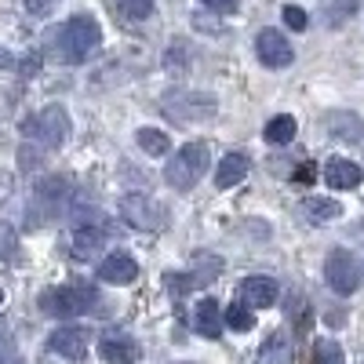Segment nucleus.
Listing matches in <instances>:
<instances>
[{
  "label": "nucleus",
  "mask_w": 364,
  "mask_h": 364,
  "mask_svg": "<svg viewBox=\"0 0 364 364\" xmlns=\"http://www.w3.org/2000/svg\"><path fill=\"white\" fill-rule=\"evenodd\" d=\"M99 44H102V26L91 15H73L63 29H58V58L70 66L87 63V58L99 51Z\"/></svg>",
  "instance_id": "1"
},
{
  "label": "nucleus",
  "mask_w": 364,
  "mask_h": 364,
  "mask_svg": "<svg viewBox=\"0 0 364 364\" xmlns=\"http://www.w3.org/2000/svg\"><path fill=\"white\" fill-rule=\"evenodd\" d=\"M22 139L41 149H58L70 139V113L63 106H44L22 124Z\"/></svg>",
  "instance_id": "2"
},
{
  "label": "nucleus",
  "mask_w": 364,
  "mask_h": 364,
  "mask_svg": "<svg viewBox=\"0 0 364 364\" xmlns=\"http://www.w3.org/2000/svg\"><path fill=\"white\" fill-rule=\"evenodd\" d=\"M95 302H99V291L91 284H80V281L77 284H58V288L41 295V306L51 317H80L87 310H95Z\"/></svg>",
  "instance_id": "3"
},
{
  "label": "nucleus",
  "mask_w": 364,
  "mask_h": 364,
  "mask_svg": "<svg viewBox=\"0 0 364 364\" xmlns=\"http://www.w3.org/2000/svg\"><path fill=\"white\" fill-rule=\"evenodd\" d=\"M208 146L204 142H186L178 149V154L168 161V168H164V178H168V186H175V190H193L197 182L204 178V171H208Z\"/></svg>",
  "instance_id": "4"
},
{
  "label": "nucleus",
  "mask_w": 364,
  "mask_h": 364,
  "mask_svg": "<svg viewBox=\"0 0 364 364\" xmlns=\"http://www.w3.org/2000/svg\"><path fill=\"white\" fill-rule=\"evenodd\" d=\"M324 281L331 291H339V295H353L360 284H364V262L346 252V248H336L328 259H324Z\"/></svg>",
  "instance_id": "5"
},
{
  "label": "nucleus",
  "mask_w": 364,
  "mask_h": 364,
  "mask_svg": "<svg viewBox=\"0 0 364 364\" xmlns=\"http://www.w3.org/2000/svg\"><path fill=\"white\" fill-rule=\"evenodd\" d=\"M255 51H259V63L269 70H284L295 63V48L281 37V29H262L255 41Z\"/></svg>",
  "instance_id": "6"
},
{
  "label": "nucleus",
  "mask_w": 364,
  "mask_h": 364,
  "mask_svg": "<svg viewBox=\"0 0 364 364\" xmlns=\"http://www.w3.org/2000/svg\"><path fill=\"white\" fill-rule=\"evenodd\" d=\"M99 357H102L106 364H139V360H142V346H139L132 336H120V331H113V336H102Z\"/></svg>",
  "instance_id": "7"
},
{
  "label": "nucleus",
  "mask_w": 364,
  "mask_h": 364,
  "mask_svg": "<svg viewBox=\"0 0 364 364\" xmlns=\"http://www.w3.org/2000/svg\"><path fill=\"white\" fill-rule=\"evenodd\" d=\"M99 281L102 284H132L135 277H139V262L128 255V252H113V255H106L102 262H99Z\"/></svg>",
  "instance_id": "8"
},
{
  "label": "nucleus",
  "mask_w": 364,
  "mask_h": 364,
  "mask_svg": "<svg viewBox=\"0 0 364 364\" xmlns=\"http://www.w3.org/2000/svg\"><path fill=\"white\" fill-rule=\"evenodd\" d=\"M277 295H281V284L273 281V277H245V281H240V302L252 306V310L273 306Z\"/></svg>",
  "instance_id": "9"
},
{
  "label": "nucleus",
  "mask_w": 364,
  "mask_h": 364,
  "mask_svg": "<svg viewBox=\"0 0 364 364\" xmlns=\"http://www.w3.org/2000/svg\"><path fill=\"white\" fill-rule=\"evenodd\" d=\"M120 211H124V219L139 230H161V223H164V211L149 197H124Z\"/></svg>",
  "instance_id": "10"
},
{
  "label": "nucleus",
  "mask_w": 364,
  "mask_h": 364,
  "mask_svg": "<svg viewBox=\"0 0 364 364\" xmlns=\"http://www.w3.org/2000/svg\"><path fill=\"white\" fill-rule=\"evenodd\" d=\"M113 240V230L109 223H95V226H80L73 233V255L77 259H91V255H99L106 245Z\"/></svg>",
  "instance_id": "11"
},
{
  "label": "nucleus",
  "mask_w": 364,
  "mask_h": 364,
  "mask_svg": "<svg viewBox=\"0 0 364 364\" xmlns=\"http://www.w3.org/2000/svg\"><path fill=\"white\" fill-rule=\"evenodd\" d=\"M48 346H51V353L66 357V360H80L87 353V331L84 328H58V331H51Z\"/></svg>",
  "instance_id": "12"
},
{
  "label": "nucleus",
  "mask_w": 364,
  "mask_h": 364,
  "mask_svg": "<svg viewBox=\"0 0 364 364\" xmlns=\"http://www.w3.org/2000/svg\"><path fill=\"white\" fill-rule=\"evenodd\" d=\"M324 178H328L331 190H353V186H360L364 171H360V164H353L346 157H331L324 164Z\"/></svg>",
  "instance_id": "13"
},
{
  "label": "nucleus",
  "mask_w": 364,
  "mask_h": 364,
  "mask_svg": "<svg viewBox=\"0 0 364 364\" xmlns=\"http://www.w3.org/2000/svg\"><path fill=\"white\" fill-rule=\"evenodd\" d=\"M299 215H302V223H310V226H324V223L343 215V204L331 200V197H306L299 204Z\"/></svg>",
  "instance_id": "14"
},
{
  "label": "nucleus",
  "mask_w": 364,
  "mask_h": 364,
  "mask_svg": "<svg viewBox=\"0 0 364 364\" xmlns=\"http://www.w3.org/2000/svg\"><path fill=\"white\" fill-rule=\"evenodd\" d=\"M70 193H73V182L70 178H63V175H51V178H41L37 182V190H33V197H37V204H44V208H63L66 200H70Z\"/></svg>",
  "instance_id": "15"
},
{
  "label": "nucleus",
  "mask_w": 364,
  "mask_h": 364,
  "mask_svg": "<svg viewBox=\"0 0 364 364\" xmlns=\"http://www.w3.org/2000/svg\"><path fill=\"white\" fill-rule=\"evenodd\" d=\"M223 324H226V317H223V306L215 299H200V306H197V314H193V328L200 331L204 339H219L223 336Z\"/></svg>",
  "instance_id": "16"
},
{
  "label": "nucleus",
  "mask_w": 364,
  "mask_h": 364,
  "mask_svg": "<svg viewBox=\"0 0 364 364\" xmlns=\"http://www.w3.org/2000/svg\"><path fill=\"white\" fill-rule=\"evenodd\" d=\"M245 175H248V157H245V154H226L223 164L215 168V186H219V190H230V186H237Z\"/></svg>",
  "instance_id": "17"
},
{
  "label": "nucleus",
  "mask_w": 364,
  "mask_h": 364,
  "mask_svg": "<svg viewBox=\"0 0 364 364\" xmlns=\"http://www.w3.org/2000/svg\"><path fill=\"white\" fill-rule=\"evenodd\" d=\"M255 364H291V343H288L284 331H273V336L259 346Z\"/></svg>",
  "instance_id": "18"
},
{
  "label": "nucleus",
  "mask_w": 364,
  "mask_h": 364,
  "mask_svg": "<svg viewBox=\"0 0 364 364\" xmlns=\"http://www.w3.org/2000/svg\"><path fill=\"white\" fill-rule=\"evenodd\" d=\"M262 139H266L269 146H288V142L295 139V117H288V113L273 117L269 124H266V132H262Z\"/></svg>",
  "instance_id": "19"
},
{
  "label": "nucleus",
  "mask_w": 364,
  "mask_h": 364,
  "mask_svg": "<svg viewBox=\"0 0 364 364\" xmlns=\"http://www.w3.org/2000/svg\"><path fill=\"white\" fill-rule=\"evenodd\" d=\"M364 8V0H324V22L328 26H343Z\"/></svg>",
  "instance_id": "20"
},
{
  "label": "nucleus",
  "mask_w": 364,
  "mask_h": 364,
  "mask_svg": "<svg viewBox=\"0 0 364 364\" xmlns=\"http://www.w3.org/2000/svg\"><path fill=\"white\" fill-rule=\"evenodd\" d=\"M135 142L146 149L149 157H164L168 149H171V139L161 132V128H139V135H135Z\"/></svg>",
  "instance_id": "21"
},
{
  "label": "nucleus",
  "mask_w": 364,
  "mask_h": 364,
  "mask_svg": "<svg viewBox=\"0 0 364 364\" xmlns=\"http://www.w3.org/2000/svg\"><path fill=\"white\" fill-rule=\"evenodd\" d=\"M314 364H346L343 346L331 343V339H317L314 343Z\"/></svg>",
  "instance_id": "22"
},
{
  "label": "nucleus",
  "mask_w": 364,
  "mask_h": 364,
  "mask_svg": "<svg viewBox=\"0 0 364 364\" xmlns=\"http://www.w3.org/2000/svg\"><path fill=\"white\" fill-rule=\"evenodd\" d=\"M223 317H226V324H230L233 331H248V328L255 324V317H252V306H245V302H240V299L233 302V306H230V310H226Z\"/></svg>",
  "instance_id": "23"
},
{
  "label": "nucleus",
  "mask_w": 364,
  "mask_h": 364,
  "mask_svg": "<svg viewBox=\"0 0 364 364\" xmlns=\"http://www.w3.org/2000/svg\"><path fill=\"white\" fill-rule=\"evenodd\" d=\"M120 15L128 22H142L154 15V0H120Z\"/></svg>",
  "instance_id": "24"
},
{
  "label": "nucleus",
  "mask_w": 364,
  "mask_h": 364,
  "mask_svg": "<svg viewBox=\"0 0 364 364\" xmlns=\"http://www.w3.org/2000/svg\"><path fill=\"white\" fill-rule=\"evenodd\" d=\"M284 22H288L291 29H306V26H310V15L302 11L299 4H288V8H284Z\"/></svg>",
  "instance_id": "25"
},
{
  "label": "nucleus",
  "mask_w": 364,
  "mask_h": 364,
  "mask_svg": "<svg viewBox=\"0 0 364 364\" xmlns=\"http://www.w3.org/2000/svg\"><path fill=\"white\" fill-rule=\"evenodd\" d=\"M204 8H211V11H219V15H233L237 11V0H200Z\"/></svg>",
  "instance_id": "26"
},
{
  "label": "nucleus",
  "mask_w": 364,
  "mask_h": 364,
  "mask_svg": "<svg viewBox=\"0 0 364 364\" xmlns=\"http://www.w3.org/2000/svg\"><path fill=\"white\" fill-rule=\"evenodd\" d=\"M26 8L33 11V15H51L58 8V0H26Z\"/></svg>",
  "instance_id": "27"
},
{
  "label": "nucleus",
  "mask_w": 364,
  "mask_h": 364,
  "mask_svg": "<svg viewBox=\"0 0 364 364\" xmlns=\"http://www.w3.org/2000/svg\"><path fill=\"white\" fill-rule=\"evenodd\" d=\"M317 178V171H314V164H302L299 171H295V182H314Z\"/></svg>",
  "instance_id": "28"
},
{
  "label": "nucleus",
  "mask_w": 364,
  "mask_h": 364,
  "mask_svg": "<svg viewBox=\"0 0 364 364\" xmlns=\"http://www.w3.org/2000/svg\"><path fill=\"white\" fill-rule=\"evenodd\" d=\"M0 364H18V357H15V350L8 343H0Z\"/></svg>",
  "instance_id": "29"
},
{
  "label": "nucleus",
  "mask_w": 364,
  "mask_h": 364,
  "mask_svg": "<svg viewBox=\"0 0 364 364\" xmlns=\"http://www.w3.org/2000/svg\"><path fill=\"white\" fill-rule=\"evenodd\" d=\"M11 63H15V55H11L8 48H0V70H8Z\"/></svg>",
  "instance_id": "30"
},
{
  "label": "nucleus",
  "mask_w": 364,
  "mask_h": 364,
  "mask_svg": "<svg viewBox=\"0 0 364 364\" xmlns=\"http://www.w3.org/2000/svg\"><path fill=\"white\" fill-rule=\"evenodd\" d=\"M0 302H4V291H0Z\"/></svg>",
  "instance_id": "31"
}]
</instances>
